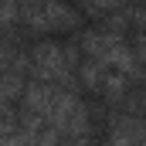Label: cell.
Instances as JSON below:
<instances>
[{
	"label": "cell",
	"instance_id": "1",
	"mask_svg": "<svg viewBox=\"0 0 146 146\" xmlns=\"http://www.w3.org/2000/svg\"><path fill=\"white\" fill-rule=\"evenodd\" d=\"M17 21L37 27L41 34H54V31H68L75 27V10H68L61 0H17Z\"/></svg>",
	"mask_w": 146,
	"mask_h": 146
},
{
	"label": "cell",
	"instance_id": "2",
	"mask_svg": "<svg viewBox=\"0 0 146 146\" xmlns=\"http://www.w3.org/2000/svg\"><path fill=\"white\" fill-rule=\"evenodd\" d=\"M85 51L102 68H119V72H126V75L133 72V54L119 44V37H112V34H102V31L85 34Z\"/></svg>",
	"mask_w": 146,
	"mask_h": 146
},
{
	"label": "cell",
	"instance_id": "3",
	"mask_svg": "<svg viewBox=\"0 0 146 146\" xmlns=\"http://www.w3.org/2000/svg\"><path fill=\"white\" fill-rule=\"evenodd\" d=\"M34 75L37 78H44V82H65V54L54 48V44H41L34 51Z\"/></svg>",
	"mask_w": 146,
	"mask_h": 146
},
{
	"label": "cell",
	"instance_id": "4",
	"mask_svg": "<svg viewBox=\"0 0 146 146\" xmlns=\"http://www.w3.org/2000/svg\"><path fill=\"white\" fill-rule=\"evenodd\" d=\"M112 146H146V122L143 119H119L112 129Z\"/></svg>",
	"mask_w": 146,
	"mask_h": 146
},
{
	"label": "cell",
	"instance_id": "5",
	"mask_svg": "<svg viewBox=\"0 0 146 146\" xmlns=\"http://www.w3.org/2000/svg\"><path fill=\"white\" fill-rule=\"evenodd\" d=\"M0 146H27L24 133H10V126H0Z\"/></svg>",
	"mask_w": 146,
	"mask_h": 146
},
{
	"label": "cell",
	"instance_id": "6",
	"mask_svg": "<svg viewBox=\"0 0 146 146\" xmlns=\"http://www.w3.org/2000/svg\"><path fill=\"white\" fill-rule=\"evenodd\" d=\"M78 3H82L85 10H95V14H99V10H112L119 0H78Z\"/></svg>",
	"mask_w": 146,
	"mask_h": 146
}]
</instances>
